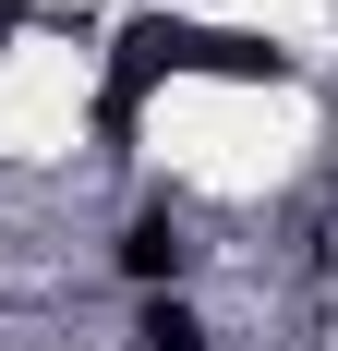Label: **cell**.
<instances>
[{
    "mask_svg": "<svg viewBox=\"0 0 338 351\" xmlns=\"http://www.w3.org/2000/svg\"><path fill=\"white\" fill-rule=\"evenodd\" d=\"M121 267H133L145 291H157V279H181V230H169V206H145L133 230H121Z\"/></svg>",
    "mask_w": 338,
    "mask_h": 351,
    "instance_id": "1",
    "label": "cell"
},
{
    "mask_svg": "<svg viewBox=\"0 0 338 351\" xmlns=\"http://www.w3.org/2000/svg\"><path fill=\"white\" fill-rule=\"evenodd\" d=\"M133 339H145V351H205V327H194V303H169V291H157Z\"/></svg>",
    "mask_w": 338,
    "mask_h": 351,
    "instance_id": "2",
    "label": "cell"
}]
</instances>
